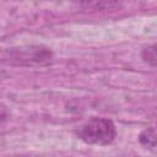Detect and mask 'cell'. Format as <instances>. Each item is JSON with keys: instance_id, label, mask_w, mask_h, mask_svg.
Instances as JSON below:
<instances>
[{"instance_id": "2", "label": "cell", "mask_w": 157, "mask_h": 157, "mask_svg": "<svg viewBox=\"0 0 157 157\" xmlns=\"http://www.w3.org/2000/svg\"><path fill=\"white\" fill-rule=\"evenodd\" d=\"M4 59H9L10 64L25 66H43L53 60V53L40 45H26L11 48L4 53Z\"/></svg>"}, {"instance_id": "1", "label": "cell", "mask_w": 157, "mask_h": 157, "mask_svg": "<svg viewBox=\"0 0 157 157\" xmlns=\"http://www.w3.org/2000/svg\"><path fill=\"white\" fill-rule=\"evenodd\" d=\"M76 134L78 139L88 145L108 146L115 140L117 129L110 119L92 117L77 129Z\"/></svg>"}, {"instance_id": "3", "label": "cell", "mask_w": 157, "mask_h": 157, "mask_svg": "<svg viewBox=\"0 0 157 157\" xmlns=\"http://www.w3.org/2000/svg\"><path fill=\"white\" fill-rule=\"evenodd\" d=\"M139 142L146 150L151 152H157V126L145 129L139 135Z\"/></svg>"}, {"instance_id": "4", "label": "cell", "mask_w": 157, "mask_h": 157, "mask_svg": "<svg viewBox=\"0 0 157 157\" xmlns=\"http://www.w3.org/2000/svg\"><path fill=\"white\" fill-rule=\"evenodd\" d=\"M141 58L148 65L157 67V42L146 45L141 50Z\"/></svg>"}]
</instances>
